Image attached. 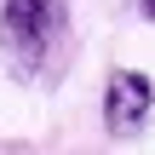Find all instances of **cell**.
I'll list each match as a JSON object with an SVG mask.
<instances>
[{
  "label": "cell",
  "mask_w": 155,
  "mask_h": 155,
  "mask_svg": "<svg viewBox=\"0 0 155 155\" xmlns=\"http://www.w3.org/2000/svg\"><path fill=\"white\" fill-rule=\"evenodd\" d=\"M58 40H63V0H0V46L23 75H35Z\"/></svg>",
  "instance_id": "cell-1"
},
{
  "label": "cell",
  "mask_w": 155,
  "mask_h": 155,
  "mask_svg": "<svg viewBox=\"0 0 155 155\" xmlns=\"http://www.w3.org/2000/svg\"><path fill=\"white\" fill-rule=\"evenodd\" d=\"M150 109H155L150 75H138V69H115V75H109V92H104V127H109L115 138H132V132L150 121Z\"/></svg>",
  "instance_id": "cell-2"
},
{
  "label": "cell",
  "mask_w": 155,
  "mask_h": 155,
  "mask_svg": "<svg viewBox=\"0 0 155 155\" xmlns=\"http://www.w3.org/2000/svg\"><path fill=\"white\" fill-rule=\"evenodd\" d=\"M138 12H144V17H150V23H155V0H138Z\"/></svg>",
  "instance_id": "cell-3"
}]
</instances>
